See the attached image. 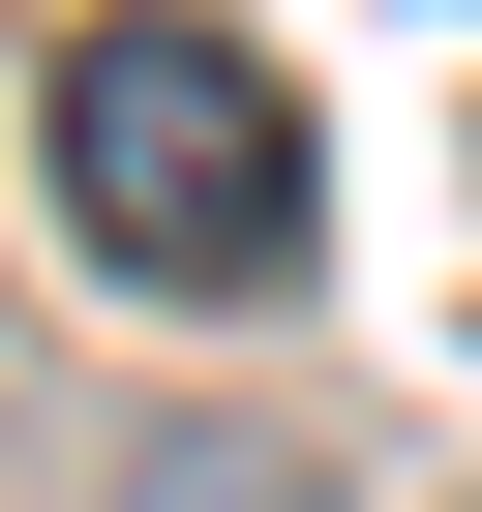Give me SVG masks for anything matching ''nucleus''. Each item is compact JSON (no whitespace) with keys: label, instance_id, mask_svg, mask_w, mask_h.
I'll list each match as a JSON object with an SVG mask.
<instances>
[{"label":"nucleus","instance_id":"1","mask_svg":"<svg viewBox=\"0 0 482 512\" xmlns=\"http://www.w3.org/2000/svg\"><path fill=\"white\" fill-rule=\"evenodd\" d=\"M31 181H61V241H91V272H151V302L302 272V91L241 61V31H61Z\"/></svg>","mask_w":482,"mask_h":512}]
</instances>
